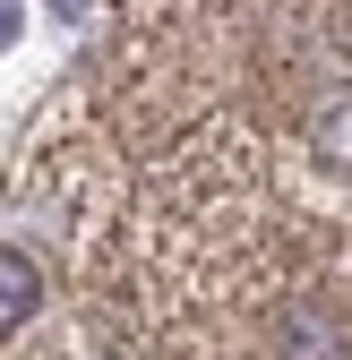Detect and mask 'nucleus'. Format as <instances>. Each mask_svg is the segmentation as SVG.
Returning <instances> with one entry per match:
<instances>
[{
  "instance_id": "f257e3e1",
  "label": "nucleus",
  "mask_w": 352,
  "mask_h": 360,
  "mask_svg": "<svg viewBox=\"0 0 352 360\" xmlns=\"http://www.w3.org/2000/svg\"><path fill=\"white\" fill-rule=\"evenodd\" d=\"M275 352L284 360H344V326L327 318L318 300H292L284 318H275Z\"/></svg>"
},
{
  "instance_id": "f03ea898",
  "label": "nucleus",
  "mask_w": 352,
  "mask_h": 360,
  "mask_svg": "<svg viewBox=\"0 0 352 360\" xmlns=\"http://www.w3.org/2000/svg\"><path fill=\"white\" fill-rule=\"evenodd\" d=\"M34 309H43V275H34V257H26V249H0V335H18Z\"/></svg>"
},
{
  "instance_id": "7ed1b4c3",
  "label": "nucleus",
  "mask_w": 352,
  "mask_h": 360,
  "mask_svg": "<svg viewBox=\"0 0 352 360\" xmlns=\"http://www.w3.org/2000/svg\"><path fill=\"white\" fill-rule=\"evenodd\" d=\"M310 146H318L327 163H344V172H352V95H344V103H327V112L310 120Z\"/></svg>"
}]
</instances>
